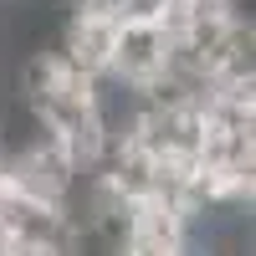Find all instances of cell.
Listing matches in <instances>:
<instances>
[{"label": "cell", "mask_w": 256, "mask_h": 256, "mask_svg": "<svg viewBox=\"0 0 256 256\" xmlns=\"http://www.w3.org/2000/svg\"><path fill=\"white\" fill-rule=\"evenodd\" d=\"M169 52H174V41L164 36L159 20H118L108 77L123 82V88H134V92H154L159 82H164Z\"/></svg>", "instance_id": "1"}, {"label": "cell", "mask_w": 256, "mask_h": 256, "mask_svg": "<svg viewBox=\"0 0 256 256\" xmlns=\"http://www.w3.org/2000/svg\"><path fill=\"white\" fill-rule=\"evenodd\" d=\"M113 36H118V20L108 16H92V10H67L62 31L52 41V56L82 82H102L113 67Z\"/></svg>", "instance_id": "2"}]
</instances>
